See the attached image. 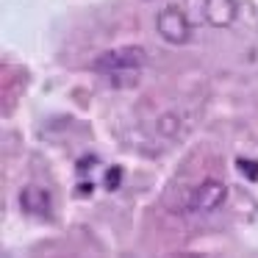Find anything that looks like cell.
<instances>
[{"label":"cell","mask_w":258,"mask_h":258,"mask_svg":"<svg viewBox=\"0 0 258 258\" xmlns=\"http://www.w3.org/2000/svg\"><path fill=\"white\" fill-rule=\"evenodd\" d=\"M191 114L186 111H178V108H172V111H164L161 117L156 119V131L164 136L167 142H175V139H183L186 134L191 131Z\"/></svg>","instance_id":"cell-5"},{"label":"cell","mask_w":258,"mask_h":258,"mask_svg":"<svg viewBox=\"0 0 258 258\" xmlns=\"http://www.w3.org/2000/svg\"><path fill=\"white\" fill-rule=\"evenodd\" d=\"M225 203H228V183L211 175V178H203L200 183L191 186L175 211L189 214V217H208V214H217Z\"/></svg>","instance_id":"cell-1"},{"label":"cell","mask_w":258,"mask_h":258,"mask_svg":"<svg viewBox=\"0 0 258 258\" xmlns=\"http://www.w3.org/2000/svg\"><path fill=\"white\" fill-rule=\"evenodd\" d=\"M145 67H147V53L139 45L111 47L92 61V70L106 75V78H111V75H139Z\"/></svg>","instance_id":"cell-2"},{"label":"cell","mask_w":258,"mask_h":258,"mask_svg":"<svg viewBox=\"0 0 258 258\" xmlns=\"http://www.w3.org/2000/svg\"><path fill=\"white\" fill-rule=\"evenodd\" d=\"M156 31L167 45H175V47L191 42V34H195L189 17H186V12L180 6H164L156 14Z\"/></svg>","instance_id":"cell-3"},{"label":"cell","mask_w":258,"mask_h":258,"mask_svg":"<svg viewBox=\"0 0 258 258\" xmlns=\"http://www.w3.org/2000/svg\"><path fill=\"white\" fill-rule=\"evenodd\" d=\"M180 258H197V255H180Z\"/></svg>","instance_id":"cell-8"},{"label":"cell","mask_w":258,"mask_h":258,"mask_svg":"<svg viewBox=\"0 0 258 258\" xmlns=\"http://www.w3.org/2000/svg\"><path fill=\"white\" fill-rule=\"evenodd\" d=\"M203 14H206V23L214 28H230L239 17V3L236 0H203Z\"/></svg>","instance_id":"cell-6"},{"label":"cell","mask_w":258,"mask_h":258,"mask_svg":"<svg viewBox=\"0 0 258 258\" xmlns=\"http://www.w3.org/2000/svg\"><path fill=\"white\" fill-rule=\"evenodd\" d=\"M20 206H23V211L31 214V217H50L53 197H50V191H47L45 186L28 183V186H23V191H20Z\"/></svg>","instance_id":"cell-4"},{"label":"cell","mask_w":258,"mask_h":258,"mask_svg":"<svg viewBox=\"0 0 258 258\" xmlns=\"http://www.w3.org/2000/svg\"><path fill=\"white\" fill-rule=\"evenodd\" d=\"M108 189H117V180H119V169H114V172H108Z\"/></svg>","instance_id":"cell-7"}]
</instances>
